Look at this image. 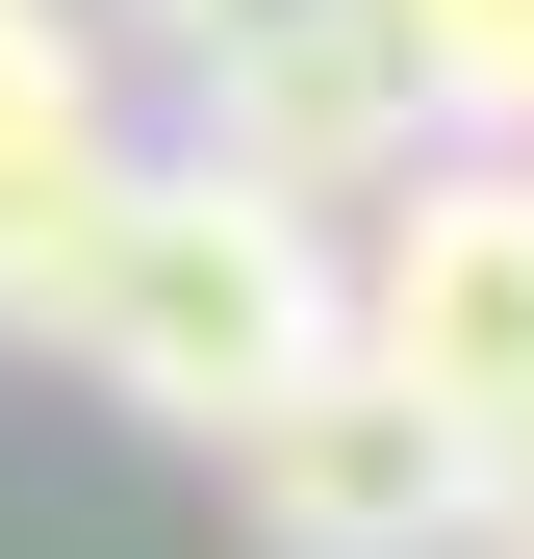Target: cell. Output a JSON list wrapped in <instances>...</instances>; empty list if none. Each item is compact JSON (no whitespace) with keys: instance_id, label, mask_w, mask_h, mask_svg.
Returning <instances> with one entry per match:
<instances>
[{"instance_id":"52a82bcc","label":"cell","mask_w":534,"mask_h":559,"mask_svg":"<svg viewBox=\"0 0 534 559\" xmlns=\"http://www.w3.org/2000/svg\"><path fill=\"white\" fill-rule=\"evenodd\" d=\"M103 128V0H0V153Z\"/></svg>"},{"instance_id":"3957f363","label":"cell","mask_w":534,"mask_h":559,"mask_svg":"<svg viewBox=\"0 0 534 559\" xmlns=\"http://www.w3.org/2000/svg\"><path fill=\"white\" fill-rule=\"evenodd\" d=\"M204 457H229V534H254V559H459V509H484V457L432 432L382 356H306V382H254Z\"/></svg>"},{"instance_id":"6da1fadb","label":"cell","mask_w":534,"mask_h":559,"mask_svg":"<svg viewBox=\"0 0 534 559\" xmlns=\"http://www.w3.org/2000/svg\"><path fill=\"white\" fill-rule=\"evenodd\" d=\"M331 356V204H254L204 153H128L103 204V280H76V382L153 407V432H229L254 382Z\"/></svg>"},{"instance_id":"7a4b0ae2","label":"cell","mask_w":534,"mask_h":559,"mask_svg":"<svg viewBox=\"0 0 534 559\" xmlns=\"http://www.w3.org/2000/svg\"><path fill=\"white\" fill-rule=\"evenodd\" d=\"M331 356H382L459 457H509L534 432V153H459V128H432L382 204L331 229Z\"/></svg>"},{"instance_id":"ba28073f","label":"cell","mask_w":534,"mask_h":559,"mask_svg":"<svg viewBox=\"0 0 534 559\" xmlns=\"http://www.w3.org/2000/svg\"><path fill=\"white\" fill-rule=\"evenodd\" d=\"M281 26H331V0H103V51H178V76L204 51H281Z\"/></svg>"},{"instance_id":"5b68a950","label":"cell","mask_w":534,"mask_h":559,"mask_svg":"<svg viewBox=\"0 0 534 559\" xmlns=\"http://www.w3.org/2000/svg\"><path fill=\"white\" fill-rule=\"evenodd\" d=\"M103 204H128V128H51V153H0V356H76Z\"/></svg>"},{"instance_id":"277c9868","label":"cell","mask_w":534,"mask_h":559,"mask_svg":"<svg viewBox=\"0 0 534 559\" xmlns=\"http://www.w3.org/2000/svg\"><path fill=\"white\" fill-rule=\"evenodd\" d=\"M178 153L254 178V204H331V229H356V204L432 153V103H407V51L331 0V26H281V51H204V128H178Z\"/></svg>"},{"instance_id":"9c48e42d","label":"cell","mask_w":534,"mask_h":559,"mask_svg":"<svg viewBox=\"0 0 534 559\" xmlns=\"http://www.w3.org/2000/svg\"><path fill=\"white\" fill-rule=\"evenodd\" d=\"M459 559H534V432L484 457V509H459Z\"/></svg>"},{"instance_id":"8992f818","label":"cell","mask_w":534,"mask_h":559,"mask_svg":"<svg viewBox=\"0 0 534 559\" xmlns=\"http://www.w3.org/2000/svg\"><path fill=\"white\" fill-rule=\"evenodd\" d=\"M356 26L407 51V103L459 153H534V0H356Z\"/></svg>"}]
</instances>
